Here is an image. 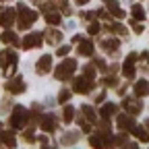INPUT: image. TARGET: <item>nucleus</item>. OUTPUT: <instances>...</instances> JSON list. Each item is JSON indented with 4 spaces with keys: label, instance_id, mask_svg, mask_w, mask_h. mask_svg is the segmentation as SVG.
Masks as SVG:
<instances>
[{
    "label": "nucleus",
    "instance_id": "f257e3e1",
    "mask_svg": "<svg viewBox=\"0 0 149 149\" xmlns=\"http://www.w3.org/2000/svg\"><path fill=\"white\" fill-rule=\"evenodd\" d=\"M17 15H19L17 25L21 27V29L31 27V25L35 23V19H37V13H35V10H31V8H27L25 4H19V6H17Z\"/></svg>",
    "mask_w": 149,
    "mask_h": 149
},
{
    "label": "nucleus",
    "instance_id": "f03ea898",
    "mask_svg": "<svg viewBox=\"0 0 149 149\" xmlns=\"http://www.w3.org/2000/svg\"><path fill=\"white\" fill-rule=\"evenodd\" d=\"M27 120H29V110L23 108V106H15L13 108V114L8 118V124L13 128H23L27 124Z\"/></svg>",
    "mask_w": 149,
    "mask_h": 149
},
{
    "label": "nucleus",
    "instance_id": "7ed1b4c3",
    "mask_svg": "<svg viewBox=\"0 0 149 149\" xmlns=\"http://www.w3.org/2000/svg\"><path fill=\"white\" fill-rule=\"evenodd\" d=\"M74 70H77V60L66 58V60L60 62L58 68H56V79H58V81H66L68 77H72V72H74Z\"/></svg>",
    "mask_w": 149,
    "mask_h": 149
},
{
    "label": "nucleus",
    "instance_id": "20e7f679",
    "mask_svg": "<svg viewBox=\"0 0 149 149\" xmlns=\"http://www.w3.org/2000/svg\"><path fill=\"white\" fill-rule=\"evenodd\" d=\"M4 89L10 93V95H19V93H23V91H25V81H23V77H13L10 81H6Z\"/></svg>",
    "mask_w": 149,
    "mask_h": 149
},
{
    "label": "nucleus",
    "instance_id": "39448f33",
    "mask_svg": "<svg viewBox=\"0 0 149 149\" xmlns=\"http://www.w3.org/2000/svg\"><path fill=\"white\" fill-rule=\"evenodd\" d=\"M72 89L77 91V93H89L93 89V81L87 79L85 74H83V77H77V79L72 81Z\"/></svg>",
    "mask_w": 149,
    "mask_h": 149
},
{
    "label": "nucleus",
    "instance_id": "423d86ee",
    "mask_svg": "<svg viewBox=\"0 0 149 149\" xmlns=\"http://www.w3.org/2000/svg\"><path fill=\"white\" fill-rule=\"evenodd\" d=\"M116 122H118V128L122 130V133H133V128L137 126V124H135V120H133V116H130V114H120Z\"/></svg>",
    "mask_w": 149,
    "mask_h": 149
},
{
    "label": "nucleus",
    "instance_id": "0eeeda50",
    "mask_svg": "<svg viewBox=\"0 0 149 149\" xmlns=\"http://www.w3.org/2000/svg\"><path fill=\"white\" fill-rule=\"evenodd\" d=\"M13 64H17V52H13L10 48H6L4 52H0V66L8 68Z\"/></svg>",
    "mask_w": 149,
    "mask_h": 149
},
{
    "label": "nucleus",
    "instance_id": "6e6552de",
    "mask_svg": "<svg viewBox=\"0 0 149 149\" xmlns=\"http://www.w3.org/2000/svg\"><path fill=\"white\" fill-rule=\"evenodd\" d=\"M15 17H17V10H13V8H2L0 10V27H13V23H15Z\"/></svg>",
    "mask_w": 149,
    "mask_h": 149
},
{
    "label": "nucleus",
    "instance_id": "1a4fd4ad",
    "mask_svg": "<svg viewBox=\"0 0 149 149\" xmlns=\"http://www.w3.org/2000/svg\"><path fill=\"white\" fill-rule=\"evenodd\" d=\"M40 44H42V33H29V35L23 37V42H21V46L25 50H33V48H37Z\"/></svg>",
    "mask_w": 149,
    "mask_h": 149
},
{
    "label": "nucleus",
    "instance_id": "9d476101",
    "mask_svg": "<svg viewBox=\"0 0 149 149\" xmlns=\"http://www.w3.org/2000/svg\"><path fill=\"white\" fill-rule=\"evenodd\" d=\"M122 106L126 108V112L130 116H135V114H139V112L143 110V106H141V102L139 100H135V97H124V102H122Z\"/></svg>",
    "mask_w": 149,
    "mask_h": 149
},
{
    "label": "nucleus",
    "instance_id": "9b49d317",
    "mask_svg": "<svg viewBox=\"0 0 149 149\" xmlns=\"http://www.w3.org/2000/svg\"><path fill=\"white\" fill-rule=\"evenodd\" d=\"M50 68H52V56H50V54H46V56H42V58L37 60L35 70L40 72V74H44V72H48Z\"/></svg>",
    "mask_w": 149,
    "mask_h": 149
},
{
    "label": "nucleus",
    "instance_id": "f8f14e48",
    "mask_svg": "<svg viewBox=\"0 0 149 149\" xmlns=\"http://www.w3.org/2000/svg\"><path fill=\"white\" fill-rule=\"evenodd\" d=\"M40 126L46 130V133H54V128H56V116H54V114H46V116H42Z\"/></svg>",
    "mask_w": 149,
    "mask_h": 149
},
{
    "label": "nucleus",
    "instance_id": "ddd939ff",
    "mask_svg": "<svg viewBox=\"0 0 149 149\" xmlns=\"http://www.w3.org/2000/svg\"><path fill=\"white\" fill-rule=\"evenodd\" d=\"M116 112H118V106L108 102V104H104V106H102L100 114H102V118H104V120H110L112 116H116Z\"/></svg>",
    "mask_w": 149,
    "mask_h": 149
},
{
    "label": "nucleus",
    "instance_id": "4468645a",
    "mask_svg": "<svg viewBox=\"0 0 149 149\" xmlns=\"http://www.w3.org/2000/svg\"><path fill=\"white\" fill-rule=\"evenodd\" d=\"M95 133L100 135V137H104L106 139V143H110V139H112V128H110V122L108 120H104L102 124H97V130Z\"/></svg>",
    "mask_w": 149,
    "mask_h": 149
},
{
    "label": "nucleus",
    "instance_id": "2eb2a0df",
    "mask_svg": "<svg viewBox=\"0 0 149 149\" xmlns=\"http://www.w3.org/2000/svg\"><path fill=\"white\" fill-rule=\"evenodd\" d=\"M44 37L48 40V44H60V42H62V33L56 31V29H52V27L44 31Z\"/></svg>",
    "mask_w": 149,
    "mask_h": 149
},
{
    "label": "nucleus",
    "instance_id": "dca6fc26",
    "mask_svg": "<svg viewBox=\"0 0 149 149\" xmlns=\"http://www.w3.org/2000/svg\"><path fill=\"white\" fill-rule=\"evenodd\" d=\"M77 52H79L81 56H91V54H93V42L81 40V42L77 44Z\"/></svg>",
    "mask_w": 149,
    "mask_h": 149
},
{
    "label": "nucleus",
    "instance_id": "f3484780",
    "mask_svg": "<svg viewBox=\"0 0 149 149\" xmlns=\"http://www.w3.org/2000/svg\"><path fill=\"white\" fill-rule=\"evenodd\" d=\"M102 48L106 50V52H118V48H120V42L116 40V37H106V40L102 42Z\"/></svg>",
    "mask_w": 149,
    "mask_h": 149
},
{
    "label": "nucleus",
    "instance_id": "a211bd4d",
    "mask_svg": "<svg viewBox=\"0 0 149 149\" xmlns=\"http://www.w3.org/2000/svg\"><path fill=\"white\" fill-rule=\"evenodd\" d=\"M149 95V83L147 81H137L135 83V97H145Z\"/></svg>",
    "mask_w": 149,
    "mask_h": 149
},
{
    "label": "nucleus",
    "instance_id": "6ab92c4d",
    "mask_svg": "<svg viewBox=\"0 0 149 149\" xmlns=\"http://www.w3.org/2000/svg\"><path fill=\"white\" fill-rule=\"evenodd\" d=\"M0 139H2V143H4L8 149H15V147H17V139H15L10 133H6V130H0Z\"/></svg>",
    "mask_w": 149,
    "mask_h": 149
},
{
    "label": "nucleus",
    "instance_id": "aec40b11",
    "mask_svg": "<svg viewBox=\"0 0 149 149\" xmlns=\"http://www.w3.org/2000/svg\"><path fill=\"white\" fill-rule=\"evenodd\" d=\"M104 143H106V139L100 137L97 133L89 137V145H91V149H104Z\"/></svg>",
    "mask_w": 149,
    "mask_h": 149
},
{
    "label": "nucleus",
    "instance_id": "412c9836",
    "mask_svg": "<svg viewBox=\"0 0 149 149\" xmlns=\"http://www.w3.org/2000/svg\"><path fill=\"white\" fill-rule=\"evenodd\" d=\"M106 4L110 6V13L114 15V17H118V19H122V17H124V10H120V6H118L116 0H106Z\"/></svg>",
    "mask_w": 149,
    "mask_h": 149
},
{
    "label": "nucleus",
    "instance_id": "4be33fe9",
    "mask_svg": "<svg viewBox=\"0 0 149 149\" xmlns=\"http://www.w3.org/2000/svg\"><path fill=\"white\" fill-rule=\"evenodd\" d=\"M133 133H135V137H137L139 141L149 143V133L145 130V126H135V128H133Z\"/></svg>",
    "mask_w": 149,
    "mask_h": 149
},
{
    "label": "nucleus",
    "instance_id": "5701e85b",
    "mask_svg": "<svg viewBox=\"0 0 149 149\" xmlns=\"http://www.w3.org/2000/svg\"><path fill=\"white\" fill-rule=\"evenodd\" d=\"M2 42H4V44H10V46H19V37H17V33H13V31H4V33H2Z\"/></svg>",
    "mask_w": 149,
    "mask_h": 149
},
{
    "label": "nucleus",
    "instance_id": "b1692460",
    "mask_svg": "<svg viewBox=\"0 0 149 149\" xmlns=\"http://www.w3.org/2000/svg\"><path fill=\"white\" fill-rule=\"evenodd\" d=\"M72 118H74V108L72 106H64L62 108V120L68 124V122H72Z\"/></svg>",
    "mask_w": 149,
    "mask_h": 149
},
{
    "label": "nucleus",
    "instance_id": "393cba45",
    "mask_svg": "<svg viewBox=\"0 0 149 149\" xmlns=\"http://www.w3.org/2000/svg\"><path fill=\"white\" fill-rule=\"evenodd\" d=\"M106 29L110 31V33H118V35H126V29L120 25V23H108L106 25Z\"/></svg>",
    "mask_w": 149,
    "mask_h": 149
},
{
    "label": "nucleus",
    "instance_id": "a878e982",
    "mask_svg": "<svg viewBox=\"0 0 149 149\" xmlns=\"http://www.w3.org/2000/svg\"><path fill=\"white\" fill-rule=\"evenodd\" d=\"M79 141V133H66L62 139H60V145H72Z\"/></svg>",
    "mask_w": 149,
    "mask_h": 149
},
{
    "label": "nucleus",
    "instance_id": "bb28decb",
    "mask_svg": "<svg viewBox=\"0 0 149 149\" xmlns=\"http://www.w3.org/2000/svg\"><path fill=\"white\" fill-rule=\"evenodd\" d=\"M81 114H83L87 120H91V122L95 120V112H93V106H87V104L81 106Z\"/></svg>",
    "mask_w": 149,
    "mask_h": 149
},
{
    "label": "nucleus",
    "instance_id": "cd10ccee",
    "mask_svg": "<svg viewBox=\"0 0 149 149\" xmlns=\"http://www.w3.org/2000/svg\"><path fill=\"white\" fill-rule=\"evenodd\" d=\"M77 122L81 124V128H83V133H91V128H93V122H91V120H87V118H85L83 114H81V116L77 118Z\"/></svg>",
    "mask_w": 149,
    "mask_h": 149
},
{
    "label": "nucleus",
    "instance_id": "c85d7f7f",
    "mask_svg": "<svg viewBox=\"0 0 149 149\" xmlns=\"http://www.w3.org/2000/svg\"><path fill=\"white\" fill-rule=\"evenodd\" d=\"M122 72H124V77L130 81L135 77V64H130V62H124V66H122Z\"/></svg>",
    "mask_w": 149,
    "mask_h": 149
},
{
    "label": "nucleus",
    "instance_id": "c756f323",
    "mask_svg": "<svg viewBox=\"0 0 149 149\" xmlns=\"http://www.w3.org/2000/svg\"><path fill=\"white\" fill-rule=\"evenodd\" d=\"M133 19H135V21H143V19H145V10H143L141 4H135L133 6Z\"/></svg>",
    "mask_w": 149,
    "mask_h": 149
},
{
    "label": "nucleus",
    "instance_id": "7c9ffc66",
    "mask_svg": "<svg viewBox=\"0 0 149 149\" xmlns=\"http://www.w3.org/2000/svg\"><path fill=\"white\" fill-rule=\"evenodd\" d=\"M110 141H112V145L120 147V145H124V143L128 141V137H126V133H122V135H118V137H114V139H110Z\"/></svg>",
    "mask_w": 149,
    "mask_h": 149
},
{
    "label": "nucleus",
    "instance_id": "2f4dec72",
    "mask_svg": "<svg viewBox=\"0 0 149 149\" xmlns=\"http://www.w3.org/2000/svg\"><path fill=\"white\" fill-rule=\"evenodd\" d=\"M70 95H72V93H70L68 89H62V91L58 93V104H66V102L70 100Z\"/></svg>",
    "mask_w": 149,
    "mask_h": 149
},
{
    "label": "nucleus",
    "instance_id": "473e14b6",
    "mask_svg": "<svg viewBox=\"0 0 149 149\" xmlns=\"http://www.w3.org/2000/svg\"><path fill=\"white\" fill-rule=\"evenodd\" d=\"M46 21L50 25H58L60 23V15H54V13H46Z\"/></svg>",
    "mask_w": 149,
    "mask_h": 149
},
{
    "label": "nucleus",
    "instance_id": "72a5a7b5",
    "mask_svg": "<svg viewBox=\"0 0 149 149\" xmlns=\"http://www.w3.org/2000/svg\"><path fill=\"white\" fill-rule=\"evenodd\" d=\"M83 74H85L87 79H91V81L95 79V68H93V64H87V66L83 68Z\"/></svg>",
    "mask_w": 149,
    "mask_h": 149
},
{
    "label": "nucleus",
    "instance_id": "f704fd0d",
    "mask_svg": "<svg viewBox=\"0 0 149 149\" xmlns=\"http://www.w3.org/2000/svg\"><path fill=\"white\" fill-rule=\"evenodd\" d=\"M87 33H89V35H95V33H100V23H97V21L89 23V27H87Z\"/></svg>",
    "mask_w": 149,
    "mask_h": 149
},
{
    "label": "nucleus",
    "instance_id": "c9c22d12",
    "mask_svg": "<svg viewBox=\"0 0 149 149\" xmlns=\"http://www.w3.org/2000/svg\"><path fill=\"white\" fill-rule=\"evenodd\" d=\"M23 137H25V141H27V143H33V141H35V137H33V126H29V128L25 130Z\"/></svg>",
    "mask_w": 149,
    "mask_h": 149
},
{
    "label": "nucleus",
    "instance_id": "e433bc0d",
    "mask_svg": "<svg viewBox=\"0 0 149 149\" xmlns=\"http://www.w3.org/2000/svg\"><path fill=\"white\" fill-rule=\"evenodd\" d=\"M68 50H70V46H60L58 50H56V54H58V56H66Z\"/></svg>",
    "mask_w": 149,
    "mask_h": 149
},
{
    "label": "nucleus",
    "instance_id": "4c0bfd02",
    "mask_svg": "<svg viewBox=\"0 0 149 149\" xmlns=\"http://www.w3.org/2000/svg\"><path fill=\"white\" fill-rule=\"evenodd\" d=\"M106 85H108V87H116V85H118V79H116V77H108V79H106Z\"/></svg>",
    "mask_w": 149,
    "mask_h": 149
},
{
    "label": "nucleus",
    "instance_id": "58836bf2",
    "mask_svg": "<svg viewBox=\"0 0 149 149\" xmlns=\"http://www.w3.org/2000/svg\"><path fill=\"white\" fill-rule=\"evenodd\" d=\"M93 62H95V66H97L100 70H104V68H106V62H104V58H93Z\"/></svg>",
    "mask_w": 149,
    "mask_h": 149
},
{
    "label": "nucleus",
    "instance_id": "ea45409f",
    "mask_svg": "<svg viewBox=\"0 0 149 149\" xmlns=\"http://www.w3.org/2000/svg\"><path fill=\"white\" fill-rule=\"evenodd\" d=\"M120 149H139V145H137V143H128V141H126L124 145H120Z\"/></svg>",
    "mask_w": 149,
    "mask_h": 149
},
{
    "label": "nucleus",
    "instance_id": "a19ab883",
    "mask_svg": "<svg viewBox=\"0 0 149 149\" xmlns=\"http://www.w3.org/2000/svg\"><path fill=\"white\" fill-rule=\"evenodd\" d=\"M15 68H17V64H13V66H8V68H4V74H6V77H10V74L15 72Z\"/></svg>",
    "mask_w": 149,
    "mask_h": 149
},
{
    "label": "nucleus",
    "instance_id": "79ce46f5",
    "mask_svg": "<svg viewBox=\"0 0 149 149\" xmlns=\"http://www.w3.org/2000/svg\"><path fill=\"white\" fill-rule=\"evenodd\" d=\"M133 27H135V33H141L143 31V25H139V23H133Z\"/></svg>",
    "mask_w": 149,
    "mask_h": 149
},
{
    "label": "nucleus",
    "instance_id": "37998d69",
    "mask_svg": "<svg viewBox=\"0 0 149 149\" xmlns=\"http://www.w3.org/2000/svg\"><path fill=\"white\" fill-rule=\"evenodd\" d=\"M42 149H52V147H50V143H44V145H42Z\"/></svg>",
    "mask_w": 149,
    "mask_h": 149
},
{
    "label": "nucleus",
    "instance_id": "c03bdc74",
    "mask_svg": "<svg viewBox=\"0 0 149 149\" xmlns=\"http://www.w3.org/2000/svg\"><path fill=\"white\" fill-rule=\"evenodd\" d=\"M89 0H77V4H87Z\"/></svg>",
    "mask_w": 149,
    "mask_h": 149
},
{
    "label": "nucleus",
    "instance_id": "a18cd8bd",
    "mask_svg": "<svg viewBox=\"0 0 149 149\" xmlns=\"http://www.w3.org/2000/svg\"><path fill=\"white\" fill-rule=\"evenodd\" d=\"M145 126H147V128H145V130H147V133H149V118H147V120H145Z\"/></svg>",
    "mask_w": 149,
    "mask_h": 149
},
{
    "label": "nucleus",
    "instance_id": "49530a36",
    "mask_svg": "<svg viewBox=\"0 0 149 149\" xmlns=\"http://www.w3.org/2000/svg\"><path fill=\"white\" fill-rule=\"evenodd\" d=\"M0 128H2V124H0Z\"/></svg>",
    "mask_w": 149,
    "mask_h": 149
},
{
    "label": "nucleus",
    "instance_id": "de8ad7c7",
    "mask_svg": "<svg viewBox=\"0 0 149 149\" xmlns=\"http://www.w3.org/2000/svg\"><path fill=\"white\" fill-rule=\"evenodd\" d=\"M147 58H149V56H147Z\"/></svg>",
    "mask_w": 149,
    "mask_h": 149
}]
</instances>
